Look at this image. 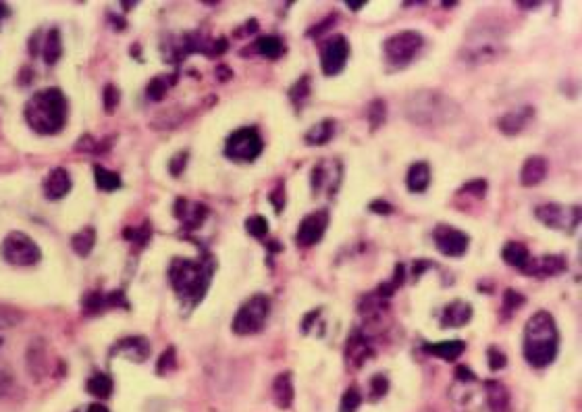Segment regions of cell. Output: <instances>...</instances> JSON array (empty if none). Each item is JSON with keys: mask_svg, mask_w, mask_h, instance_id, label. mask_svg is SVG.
<instances>
[{"mask_svg": "<svg viewBox=\"0 0 582 412\" xmlns=\"http://www.w3.org/2000/svg\"><path fill=\"white\" fill-rule=\"evenodd\" d=\"M508 50V28L501 19L491 15H480L474 19L473 25L468 28L462 48L460 59L468 65H487L491 61H497Z\"/></svg>", "mask_w": 582, "mask_h": 412, "instance_id": "6da1fadb", "label": "cell"}, {"mask_svg": "<svg viewBox=\"0 0 582 412\" xmlns=\"http://www.w3.org/2000/svg\"><path fill=\"white\" fill-rule=\"evenodd\" d=\"M403 112L418 127H443L460 117V105L439 90H418L408 96Z\"/></svg>", "mask_w": 582, "mask_h": 412, "instance_id": "7a4b0ae2", "label": "cell"}, {"mask_svg": "<svg viewBox=\"0 0 582 412\" xmlns=\"http://www.w3.org/2000/svg\"><path fill=\"white\" fill-rule=\"evenodd\" d=\"M557 346H559V334L555 319L539 310L526 321L524 329V358L528 360L530 367L543 369L551 365L557 356Z\"/></svg>", "mask_w": 582, "mask_h": 412, "instance_id": "3957f363", "label": "cell"}, {"mask_svg": "<svg viewBox=\"0 0 582 412\" xmlns=\"http://www.w3.org/2000/svg\"><path fill=\"white\" fill-rule=\"evenodd\" d=\"M25 121L28 125L42 134H59L67 123V98L59 88L40 90L25 105Z\"/></svg>", "mask_w": 582, "mask_h": 412, "instance_id": "277c9868", "label": "cell"}, {"mask_svg": "<svg viewBox=\"0 0 582 412\" xmlns=\"http://www.w3.org/2000/svg\"><path fill=\"white\" fill-rule=\"evenodd\" d=\"M213 271H215L213 262L173 261L171 269H169V277H171L175 292L182 298L198 302V300L204 298V294L210 286Z\"/></svg>", "mask_w": 582, "mask_h": 412, "instance_id": "5b68a950", "label": "cell"}, {"mask_svg": "<svg viewBox=\"0 0 582 412\" xmlns=\"http://www.w3.org/2000/svg\"><path fill=\"white\" fill-rule=\"evenodd\" d=\"M268 314H271V300L266 298V296H262V294H256L248 302L242 304V308L233 317L231 329L237 336L258 334L266 325Z\"/></svg>", "mask_w": 582, "mask_h": 412, "instance_id": "8992f818", "label": "cell"}, {"mask_svg": "<svg viewBox=\"0 0 582 412\" xmlns=\"http://www.w3.org/2000/svg\"><path fill=\"white\" fill-rule=\"evenodd\" d=\"M2 259L13 266H34L42 259L37 244L21 231H11L0 246Z\"/></svg>", "mask_w": 582, "mask_h": 412, "instance_id": "52a82bcc", "label": "cell"}, {"mask_svg": "<svg viewBox=\"0 0 582 412\" xmlns=\"http://www.w3.org/2000/svg\"><path fill=\"white\" fill-rule=\"evenodd\" d=\"M422 42H424L422 36L414 30H405L396 36L387 37L383 44L385 59L396 67H405L408 63H412L416 59V54L422 48Z\"/></svg>", "mask_w": 582, "mask_h": 412, "instance_id": "ba28073f", "label": "cell"}, {"mask_svg": "<svg viewBox=\"0 0 582 412\" xmlns=\"http://www.w3.org/2000/svg\"><path fill=\"white\" fill-rule=\"evenodd\" d=\"M262 148H264L262 138H260V134L256 131L254 127H242V129L233 131L227 138L225 154L233 160L250 163V160H256L262 154Z\"/></svg>", "mask_w": 582, "mask_h": 412, "instance_id": "9c48e42d", "label": "cell"}, {"mask_svg": "<svg viewBox=\"0 0 582 412\" xmlns=\"http://www.w3.org/2000/svg\"><path fill=\"white\" fill-rule=\"evenodd\" d=\"M537 219L541 223H545L551 229H559V231H576V227L581 225L582 211L581 206H564V204H543L537 211Z\"/></svg>", "mask_w": 582, "mask_h": 412, "instance_id": "30bf717a", "label": "cell"}, {"mask_svg": "<svg viewBox=\"0 0 582 412\" xmlns=\"http://www.w3.org/2000/svg\"><path fill=\"white\" fill-rule=\"evenodd\" d=\"M433 237H435L439 252L445 257H462V254H466V250L470 246V237L464 231L449 227V225H439Z\"/></svg>", "mask_w": 582, "mask_h": 412, "instance_id": "8fae6325", "label": "cell"}, {"mask_svg": "<svg viewBox=\"0 0 582 412\" xmlns=\"http://www.w3.org/2000/svg\"><path fill=\"white\" fill-rule=\"evenodd\" d=\"M350 57V44L343 36H335L328 40L321 52V67L325 75H337L343 71Z\"/></svg>", "mask_w": 582, "mask_h": 412, "instance_id": "7c38bea8", "label": "cell"}, {"mask_svg": "<svg viewBox=\"0 0 582 412\" xmlns=\"http://www.w3.org/2000/svg\"><path fill=\"white\" fill-rule=\"evenodd\" d=\"M328 225V213L327 211H316V213H310L299 227H297V235H295V242L302 246V248H310L314 246L316 242L323 240L325 231H327Z\"/></svg>", "mask_w": 582, "mask_h": 412, "instance_id": "4fadbf2b", "label": "cell"}, {"mask_svg": "<svg viewBox=\"0 0 582 412\" xmlns=\"http://www.w3.org/2000/svg\"><path fill=\"white\" fill-rule=\"evenodd\" d=\"M341 182V165L339 160H321L314 169H312V189L316 194L327 192L328 196H333L339 187Z\"/></svg>", "mask_w": 582, "mask_h": 412, "instance_id": "5bb4252c", "label": "cell"}, {"mask_svg": "<svg viewBox=\"0 0 582 412\" xmlns=\"http://www.w3.org/2000/svg\"><path fill=\"white\" fill-rule=\"evenodd\" d=\"M473 319V306L464 300H456L449 306H445L441 325L443 327H464Z\"/></svg>", "mask_w": 582, "mask_h": 412, "instance_id": "9a60e30c", "label": "cell"}, {"mask_svg": "<svg viewBox=\"0 0 582 412\" xmlns=\"http://www.w3.org/2000/svg\"><path fill=\"white\" fill-rule=\"evenodd\" d=\"M73 187V182H71V175H69V171L67 169H54L48 177H46V182H44V192H46V196L50 198V200H61L63 196H67L69 192H71Z\"/></svg>", "mask_w": 582, "mask_h": 412, "instance_id": "2e32d148", "label": "cell"}, {"mask_svg": "<svg viewBox=\"0 0 582 412\" xmlns=\"http://www.w3.org/2000/svg\"><path fill=\"white\" fill-rule=\"evenodd\" d=\"M564 269H566V261L562 257H541V259L526 262V266L522 271L533 277H553V275L562 273Z\"/></svg>", "mask_w": 582, "mask_h": 412, "instance_id": "e0dca14e", "label": "cell"}, {"mask_svg": "<svg viewBox=\"0 0 582 412\" xmlns=\"http://www.w3.org/2000/svg\"><path fill=\"white\" fill-rule=\"evenodd\" d=\"M533 114H535V109H530V107L506 112V114L497 121V127H499L506 136H516V134H520V131L528 125V121L533 119Z\"/></svg>", "mask_w": 582, "mask_h": 412, "instance_id": "ac0fdd59", "label": "cell"}, {"mask_svg": "<svg viewBox=\"0 0 582 412\" xmlns=\"http://www.w3.org/2000/svg\"><path fill=\"white\" fill-rule=\"evenodd\" d=\"M547 175V160L543 156H530L526 158L522 173H520V182L524 187L539 186Z\"/></svg>", "mask_w": 582, "mask_h": 412, "instance_id": "d6986e66", "label": "cell"}, {"mask_svg": "<svg viewBox=\"0 0 582 412\" xmlns=\"http://www.w3.org/2000/svg\"><path fill=\"white\" fill-rule=\"evenodd\" d=\"M466 350V343L460 339H449V341H436V343H424V352L433 354L436 358L443 360H456L462 356V352Z\"/></svg>", "mask_w": 582, "mask_h": 412, "instance_id": "ffe728a7", "label": "cell"}, {"mask_svg": "<svg viewBox=\"0 0 582 412\" xmlns=\"http://www.w3.org/2000/svg\"><path fill=\"white\" fill-rule=\"evenodd\" d=\"M114 352L125 354L127 358H131L136 363H142L150 354V343L146 341L144 337H127V339H123L114 346Z\"/></svg>", "mask_w": 582, "mask_h": 412, "instance_id": "44dd1931", "label": "cell"}, {"mask_svg": "<svg viewBox=\"0 0 582 412\" xmlns=\"http://www.w3.org/2000/svg\"><path fill=\"white\" fill-rule=\"evenodd\" d=\"M408 189L414 192V194H420L424 192L429 184H431V167L427 163H414L408 171Z\"/></svg>", "mask_w": 582, "mask_h": 412, "instance_id": "7402d4cb", "label": "cell"}, {"mask_svg": "<svg viewBox=\"0 0 582 412\" xmlns=\"http://www.w3.org/2000/svg\"><path fill=\"white\" fill-rule=\"evenodd\" d=\"M273 396H275V404L279 408H290L291 404H293L295 392H293V381H291L290 373L279 375L275 379V383H273Z\"/></svg>", "mask_w": 582, "mask_h": 412, "instance_id": "603a6c76", "label": "cell"}, {"mask_svg": "<svg viewBox=\"0 0 582 412\" xmlns=\"http://www.w3.org/2000/svg\"><path fill=\"white\" fill-rule=\"evenodd\" d=\"M28 371L34 379H42L48 367H46V350L42 341H32L28 350Z\"/></svg>", "mask_w": 582, "mask_h": 412, "instance_id": "cb8c5ba5", "label": "cell"}, {"mask_svg": "<svg viewBox=\"0 0 582 412\" xmlns=\"http://www.w3.org/2000/svg\"><path fill=\"white\" fill-rule=\"evenodd\" d=\"M487 396H489V406L493 412L509 411V394L499 381H487Z\"/></svg>", "mask_w": 582, "mask_h": 412, "instance_id": "d4e9b609", "label": "cell"}, {"mask_svg": "<svg viewBox=\"0 0 582 412\" xmlns=\"http://www.w3.org/2000/svg\"><path fill=\"white\" fill-rule=\"evenodd\" d=\"M177 208H183V213H177V217L183 219L189 229H194V227L202 225V221L206 219V213H208V211H206V206H202V204H189V202H187V200H183V198L177 200Z\"/></svg>", "mask_w": 582, "mask_h": 412, "instance_id": "484cf974", "label": "cell"}, {"mask_svg": "<svg viewBox=\"0 0 582 412\" xmlns=\"http://www.w3.org/2000/svg\"><path fill=\"white\" fill-rule=\"evenodd\" d=\"M333 134H335V121L325 119V121L312 125V127L306 131V142H308L310 146H323V144H327L328 140L333 138Z\"/></svg>", "mask_w": 582, "mask_h": 412, "instance_id": "4316f807", "label": "cell"}, {"mask_svg": "<svg viewBox=\"0 0 582 412\" xmlns=\"http://www.w3.org/2000/svg\"><path fill=\"white\" fill-rule=\"evenodd\" d=\"M501 257H504V261L508 262L509 266H518V269H524L526 262L530 261L528 248L524 244H518V242L506 244V248L501 250Z\"/></svg>", "mask_w": 582, "mask_h": 412, "instance_id": "83f0119b", "label": "cell"}, {"mask_svg": "<svg viewBox=\"0 0 582 412\" xmlns=\"http://www.w3.org/2000/svg\"><path fill=\"white\" fill-rule=\"evenodd\" d=\"M94 244H96V229H94V227H85V229L77 231L71 240L73 250H75V254H79V257H88V254L92 252Z\"/></svg>", "mask_w": 582, "mask_h": 412, "instance_id": "f1b7e54d", "label": "cell"}, {"mask_svg": "<svg viewBox=\"0 0 582 412\" xmlns=\"http://www.w3.org/2000/svg\"><path fill=\"white\" fill-rule=\"evenodd\" d=\"M256 52L275 61V59H279L285 52V46H283V42L277 36H262L256 42Z\"/></svg>", "mask_w": 582, "mask_h": 412, "instance_id": "f546056e", "label": "cell"}, {"mask_svg": "<svg viewBox=\"0 0 582 412\" xmlns=\"http://www.w3.org/2000/svg\"><path fill=\"white\" fill-rule=\"evenodd\" d=\"M61 57H63L61 34H59V30H50L48 36H46V42H44V61L48 65H54Z\"/></svg>", "mask_w": 582, "mask_h": 412, "instance_id": "4dcf8cb0", "label": "cell"}, {"mask_svg": "<svg viewBox=\"0 0 582 412\" xmlns=\"http://www.w3.org/2000/svg\"><path fill=\"white\" fill-rule=\"evenodd\" d=\"M88 392L94 396V398H109L112 394V379L109 375L105 373H96L94 377H90L88 381Z\"/></svg>", "mask_w": 582, "mask_h": 412, "instance_id": "1f68e13d", "label": "cell"}, {"mask_svg": "<svg viewBox=\"0 0 582 412\" xmlns=\"http://www.w3.org/2000/svg\"><path fill=\"white\" fill-rule=\"evenodd\" d=\"M368 354H370V348L366 346V339L360 334H354L352 339L348 341V356L354 363V367H360V363Z\"/></svg>", "mask_w": 582, "mask_h": 412, "instance_id": "d6a6232c", "label": "cell"}, {"mask_svg": "<svg viewBox=\"0 0 582 412\" xmlns=\"http://www.w3.org/2000/svg\"><path fill=\"white\" fill-rule=\"evenodd\" d=\"M94 177H96V186L105 192H112V189L121 187V177L114 171H109L105 167H94Z\"/></svg>", "mask_w": 582, "mask_h": 412, "instance_id": "836d02e7", "label": "cell"}, {"mask_svg": "<svg viewBox=\"0 0 582 412\" xmlns=\"http://www.w3.org/2000/svg\"><path fill=\"white\" fill-rule=\"evenodd\" d=\"M21 321H23L21 310H17L13 306H6V304H0V331L11 329V327L19 325Z\"/></svg>", "mask_w": 582, "mask_h": 412, "instance_id": "e575fe53", "label": "cell"}, {"mask_svg": "<svg viewBox=\"0 0 582 412\" xmlns=\"http://www.w3.org/2000/svg\"><path fill=\"white\" fill-rule=\"evenodd\" d=\"M385 114H387V105H385V100H372L370 102V107H368V121H370V127L372 129H376L379 125H383L385 123Z\"/></svg>", "mask_w": 582, "mask_h": 412, "instance_id": "d590c367", "label": "cell"}, {"mask_svg": "<svg viewBox=\"0 0 582 412\" xmlns=\"http://www.w3.org/2000/svg\"><path fill=\"white\" fill-rule=\"evenodd\" d=\"M362 404V396L356 387H350L343 398H341V406H339V412H356L360 408Z\"/></svg>", "mask_w": 582, "mask_h": 412, "instance_id": "8d00e7d4", "label": "cell"}, {"mask_svg": "<svg viewBox=\"0 0 582 412\" xmlns=\"http://www.w3.org/2000/svg\"><path fill=\"white\" fill-rule=\"evenodd\" d=\"M167 88H169L167 79H165V77H156V79H152V81L148 83L146 94H148L150 100H162L165 94H167Z\"/></svg>", "mask_w": 582, "mask_h": 412, "instance_id": "74e56055", "label": "cell"}, {"mask_svg": "<svg viewBox=\"0 0 582 412\" xmlns=\"http://www.w3.org/2000/svg\"><path fill=\"white\" fill-rule=\"evenodd\" d=\"M246 229H248V233L254 235V237H264V235L268 233V221H266L262 215H254V217H250V219L246 221Z\"/></svg>", "mask_w": 582, "mask_h": 412, "instance_id": "f35d334b", "label": "cell"}, {"mask_svg": "<svg viewBox=\"0 0 582 412\" xmlns=\"http://www.w3.org/2000/svg\"><path fill=\"white\" fill-rule=\"evenodd\" d=\"M310 94V77H302L293 88L290 90V98L293 102H304Z\"/></svg>", "mask_w": 582, "mask_h": 412, "instance_id": "ab89813d", "label": "cell"}, {"mask_svg": "<svg viewBox=\"0 0 582 412\" xmlns=\"http://www.w3.org/2000/svg\"><path fill=\"white\" fill-rule=\"evenodd\" d=\"M522 304H524V296H522V294H518V292H513V290H508V292L504 294V310H506V312H511V310L520 308Z\"/></svg>", "mask_w": 582, "mask_h": 412, "instance_id": "60d3db41", "label": "cell"}, {"mask_svg": "<svg viewBox=\"0 0 582 412\" xmlns=\"http://www.w3.org/2000/svg\"><path fill=\"white\" fill-rule=\"evenodd\" d=\"M102 96H105V109H107L109 112L114 111V109H117V105H119V90H117V86L109 83V86L105 88Z\"/></svg>", "mask_w": 582, "mask_h": 412, "instance_id": "b9f144b4", "label": "cell"}, {"mask_svg": "<svg viewBox=\"0 0 582 412\" xmlns=\"http://www.w3.org/2000/svg\"><path fill=\"white\" fill-rule=\"evenodd\" d=\"M370 385H372V392H370V396H372V398H383V394H387V389H389L387 377H383V375L372 377Z\"/></svg>", "mask_w": 582, "mask_h": 412, "instance_id": "7bdbcfd3", "label": "cell"}, {"mask_svg": "<svg viewBox=\"0 0 582 412\" xmlns=\"http://www.w3.org/2000/svg\"><path fill=\"white\" fill-rule=\"evenodd\" d=\"M171 369H175V348H169L158 360V373L162 375L171 371Z\"/></svg>", "mask_w": 582, "mask_h": 412, "instance_id": "ee69618b", "label": "cell"}, {"mask_svg": "<svg viewBox=\"0 0 582 412\" xmlns=\"http://www.w3.org/2000/svg\"><path fill=\"white\" fill-rule=\"evenodd\" d=\"M487 356H489V365H491V369H493V371H497V369H504V367H506V354H504V352H499L497 348H489Z\"/></svg>", "mask_w": 582, "mask_h": 412, "instance_id": "f6af8a7d", "label": "cell"}, {"mask_svg": "<svg viewBox=\"0 0 582 412\" xmlns=\"http://www.w3.org/2000/svg\"><path fill=\"white\" fill-rule=\"evenodd\" d=\"M185 160H187V152H179L177 156H173L171 158V165H169V171H171V175H182V171L185 169Z\"/></svg>", "mask_w": 582, "mask_h": 412, "instance_id": "bcb514c9", "label": "cell"}, {"mask_svg": "<svg viewBox=\"0 0 582 412\" xmlns=\"http://www.w3.org/2000/svg\"><path fill=\"white\" fill-rule=\"evenodd\" d=\"M485 189H487V184L482 179H474L473 184H466V186L462 187V192H474L476 196H482Z\"/></svg>", "mask_w": 582, "mask_h": 412, "instance_id": "7dc6e473", "label": "cell"}, {"mask_svg": "<svg viewBox=\"0 0 582 412\" xmlns=\"http://www.w3.org/2000/svg\"><path fill=\"white\" fill-rule=\"evenodd\" d=\"M370 211H374V213H391L393 208H391V204H387L385 200H376V202H372L370 204Z\"/></svg>", "mask_w": 582, "mask_h": 412, "instance_id": "c3c4849f", "label": "cell"}, {"mask_svg": "<svg viewBox=\"0 0 582 412\" xmlns=\"http://www.w3.org/2000/svg\"><path fill=\"white\" fill-rule=\"evenodd\" d=\"M11 385H13L11 375H6L4 371H0V396H4V394L11 389Z\"/></svg>", "mask_w": 582, "mask_h": 412, "instance_id": "681fc988", "label": "cell"}, {"mask_svg": "<svg viewBox=\"0 0 582 412\" xmlns=\"http://www.w3.org/2000/svg\"><path fill=\"white\" fill-rule=\"evenodd\" d=\"M333 21H335V17H328L327 21H323L321 25H316V28H312V30L308 32V36H319V34H323V30H325V28H328V25H331Z\"/></svg>", "mask_w": 582, "mask_h": 412, "instance_id": "f907efd6", "label": "cell"}, {"mask_svg": "<svg viewBox=\"0 0 582 412\" xmlns=\"http://www.w3.org/2000/svg\"><path fill=\"white\" fill-rule=\"evenodd\" d=\"M8 17V6L4 2H0V23Z\"/></svg>", "mask_w": 582, "mask_h": 412, "instance_id": "816d5d0a", "label": "cell"}, {"mask_svg": "<svg viewBox=\"0 0 582 412\" xmlns=\"http://www.w3.org/2000/svg\"><path fill=\"white\" fill-rule=\"evenodd\" d=\"M88 412H109V408L102 406V404H92V406L88 408Z\"/></svg>", "mask_w": 582, "mask_h": 412, "instance_id": "f5cc1de1", "label": "cell"}, {"mask_svg": "<svg viewBox=\"0 0 582 412\" xmlns=\"http://www.w3.org/2000/svg\"><path fill=\"white\" fill-rule=\"evenodd\" d=\"M520 6H522V8H537V6H539V2H522Z\"/></svg>", "mask_w": 582, "mask_h": 412, "instance_id": "db71d44e", "label": "cell"}, {"mask_svg": "<svg viewBox=\"0 0 582 412\" xmlns=\"http://www.w3.org/2000/svg\"><path fill=\"white\" fill-rule=\"evenodd\" d=\"M348 6H350L352 11H360V8H362V6H364V4H352V2H348Z\"/></svg>", "mask_w": 582, "mask_h": 412, "instance_id": "11a10c76", "label": "cell"}, {"mask_svg": "<svg viewBox=\"0 0 582 412\" xmlns=\"http://www.w3.org/2000/svg\"><path fill=\"white\" fill-rule=\"evenodd\" d=\"M0 346H2V337H0Z\"/></svg>", "mask_w": 582, "mask_h": 412, "instance_id": "9f6ffc18", "label": "cell"}]
</instances>
